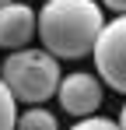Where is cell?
Listing matches in <instances>:
<instances>
[{
    "label": "cell",
    "instance_id": "1",
    "mask_svg": "<svg viewBox=\"0 0 126 130\" xmlns=\"http://www.w3.org/2000/svg\"><path fill=\"white\" fill-rule=\"evenodd\" d=\"M102 25L105 18L95 0H49L39 11L35 35H42V49L56 60H81L95 49Z\"/></svg>",
    "mask_w": 126,
    "mask_h": 130
},
{
    "label": "cell",
    "instance_id": "2",
    "mask_svg": "<svg viewBox=\"0 0 126 130\" xmlns=\"http://www.w3.org/2000/svg\"><path fill=\"white\" fill-rule=\"evenodd\" d=\"M4 85L11 88V95L18 102L28 106H42L46 99L56 95L60 88V60L49 53V49H14L7 60H4Z\"/></svg>",
    "mask_w": 126,
    "mask_h": 130
},
{
    "label": "cell",
    "instance_id": "3",
    "mask_svg": "<svg viewBox=\"0 0 126 130\" xmlns=\"http://www.w3.org/2000/svg\"><path fill=\"white\" fill-rule=\"evenodd\" d=\"M91 56H95V67H98V77L109 88H116L119 95H126V14L102 25Z\"/></svg>",
    "mask_w": 126,
    "mask_h": 130
},
{
    "label": "cell",
    "instance_id": "4",
    "mask_svg": "<svg viewBox=\"0 0 126 130\" xmlns=\"http://www.w3.org/2000/svg\"><path fill=\"white\" fill-rule=\"evenodd\" d=\"M56 99L70 116H91L102 109V81L88 70H74V74L60 77Z\"/></svg>",
    "mask_w": 126,
    "mask_h": 130
},
{
    "label": "cell",
    "instance_id": "5",
    "mask_svg": "<svg viewBox=\"0 0 126 130\" xmlns=\"http://www.w3.org/2000/svg\"><path fill=\"white\" fill-rule=\"evenodd\" d=\"M35 28H39V14L28 7V4H4L0 7V49H25V46L35 39Z\"/></svg>",
    "mask_w": 126,
    "mask_h": 130
},
{
    "label": "cell",
    "instance_id": "6",
    "mask_svg": "<svg viewBox=\"0 0 126 130\" xmlns=\"http://www.w3.org/2000/svg\"><path fill=\"white\" fill-rule=\"evenodd\" d=\"M14 130H60V123H56V116L46 106H32V109H25V112H18Z\"/></svg>",
    "mask_w": 126,
    "mask_h": 130
},
{
    "label": "cell",
    "instance_id": "7",
    "mask_svg": "<svg viewBox=\"0 0 126 130\" xmlns=\"http://www.w3.org/2000/svg\"><path fill=\"white\" fill-rule=\"evenodd\" d=\"M14 123H18V99L0 77V130H14Z\"/></svg>",
    "mask_w": 126,
    "mask_h": 130
},
{
    "label": "cell",
    "instance_id": "8",
    "mask_svg": "<svg viewBox=\"0 0 126 130\" xmlns=\"http://www.w3.org/2000/svg\"><path fill=\"white\" fill-rule=\"evenodd\" d=\"M70 130H119V123L105 116H81V123H74Z\"/></svg>",
    "mask_w": 126,
    "mask_h": 130
},
{
    "label": "cell",
    "instance_id": "9",
    "mask_svg": "<svg viewBox=\"0 0 126 130\" xmlns=\"http://www.w3.org/2000/svg\"><path fill=\"white\" fill-rule=\"evenodd\" d=\"M105 7H112L116 14H126V0H102Z\"/></svg>",
    "mask_w": 126,
    "mask_h": 130
},
{
    "label": "cell",
    "instance_id": "10",
    "mask_svg": "<svg viewBox=\"0 0 126 130\" xmlns=\"http://www.w3.org/2000/svg\"><path fill=\"white\" fill-rule=\"evenodd\" d=\"M116 123H119V130H126V106L119 109V120H116Z\"/></svg>",
    "mask_w": 126,
    "mask_h": 130
},
{
    "label": "cell",
    "instance_id": "11",
    "mask_svg": "<svg viewBox=\"0 0 126 130\" xmlns=\"http://www.w3.org/2000/svg\"><path fill=\"white\" fill-rule=\"evenodd\" d=\"M4 4H11V0H0V7H4Z\"/></svg>",
    "mask_w": 126,
    "mask_h": 130
}]
</instances>
